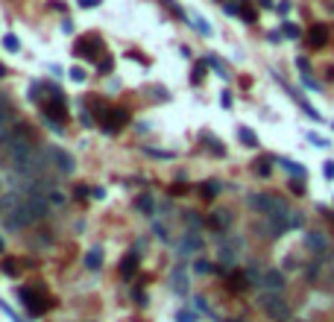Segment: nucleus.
I'll return each instance as SVG.
<instances>
[{"label": "nucleus", "instance_id": "4be33fe9", "mask_svg": "<svg viewBox=\"0 0 334 322\" xmlns=\"http://www.w3.org/2000/svg\"><path fill=\"white\" fill-rule=\"evenodd\" d=\"M285 32H288V38H299V26L296 23H285Z\"/></svg>", "mask_w": 334, "mask_h": 322}, {"label": "nucleus", "instance_id": "bb28decb", "mask_svg": "<svg viewBox=\"0 0 334 322\" xmlns=\"http://www.w3.org/2000/svg\"><path fill=\"white\" fill-rule=\"evenodd\" d=\"M50 199H53V205H62V202H65V196H62L59 191H53V193H50Z\"/></svg>", "mask_w": 334, "mask_h": 322}, {"label": "nucleus", "instance_id": "9d476101", "mask_svg": "<svg viewBox=\"0 0 334 322\" xmlns=\"http://www.w3.org/2000/svg\"><path fill=\"white\" fill-rule=\"evenodd\" d=\"M200 249H202V240H200V235H191V232H188L185 240L179 243V252H182V255H191V252H200Z\"/></svg>", "mask_w": 334, "mask_h": 322}, {"label": "nucleus", "instance_id": "cd10ccee", "mask_svg": "<svg viewBox=\"0 0 334 322\" xmlns=\"http://www.w3.org/2000/svg\"><path fill=\"white\" fill-rule=\"evenodd\" d=\"M188 226H200V217L194 211H188Z\"/></svg>", "mask_w": 334, "mask_h": 322}, {"label": "nucleus", "instance_id": "6e6552de", "mask_svg": "<svg viewBox=\"0 0 334 322\" xmlns=\"http://www.w3.org/2000/svg\"><path fill=\"white\" fill-rule=\"evenodd\" d=\"M47 155L53 158V164H56L62 173H73V158H70L65 150H56V147H53V150H47Z\"/></svg>", "mask_w": 334, "mask_h": 322}, {"label": "nucleus", "instance_id": "20e7f679", "mask_svg": "<svg viewBox=\"0 0 334 322\" xmlns=\"http://www.w3.org/2000/svg\"><path fill=\"white\" fill-rule=\"evenodd\" d=\"M21 302L26 305V311H29L32 317H41V314L47 311V305H50L41 290H21Z\"/></svg>", "mask_w": 334, "mask_h": 322}, {"label": "nucleus", "instance_id": "2eb2a0df", "mask_svg": "<svg viewBox=\"0 0 334 322\" xmlns=\"http://www.w3.org/2000/svg\"><path fill=\"white\" fill-rule=\"evenodd\" d=\"M173 290H176V293L185 290V264H179V267L173 270Z\"/></svg>", "mask_w": 334, "mask_h": 322}, {"label": "nucleus", "instance_id": "ddd939ff", "mask_svg": "<svg viewBox=\"0 0 334 322\" xmlns=\"http://www.w3.org/2000/svg\"><path fill=\"white\" fill-rule=\"evenodd\" d=\"M76 50H79L82 56H88V59H97V53H94V50H100V41H94V38H91V41H79V44H76Z\"/></svg>", "mask_w": 334, "mask_h": 322}, {"label": "nucleus", "instance_id": "f03ea898", "mask_svg": "<svg viewBox=\"0 0 334 322\" xmlns=\"http://www.w3.org/2000/svg\"><path fill=\"white\" fill-rule=\"evenodd\" d=\"M249 205H252L255 211H261L264 217H279V214H288L285 199L270 196V193H255V196H249Z\"/></svg>", "mask_w": 334, "mask_h": 322}, {"label": "nucleus", "instance_id": "1a4fd4ad", "mask_svg": "<svg viewBox=\"0 0 334 322\" xmlns=\"http://www.w3.org/2000/svg\"><path fill=\"white\" fill-rule=\"evenodd\" d=\"M208 223H211L214 229H229V226H232V211H229V208H217Z\"/></svg>", "mask_w": 334, "mask_h": 322}, {"label": "nucleus", "instance_id": "6ab92c4d", "mask_svg": "<svg viewBox=\"0 0 334 322\" xmlns=\"http://www.w3.org/2000/svg\"><path fill=\"white\" fill-rule=\"evenodd\" d=\"M217 193H220V185H217V182H205V185H202V196H205V199H211V196H217Z\"/></svg>", "mask_w": 334, "mask_h": 322}, {"label": "nucleus", "instance_id": "f8f14e48", "mask_svg": "<svg viewBox=\"0 0 334 322\" xmlns=\"http://www.w3.org/2000/svg\"><path fill=\"white\" fill-rule=\"evenodd\" d=\"M326 41H329V29H326L323 23H317V26L311 29V44H314V47H323Z\"/></svg>", "mask_w": 334, "mask_h": 322}, {"label": "nucleus", "instance_id": "0eeeda50", "mask_svg": "<svg viewBox=\"0 0 334 322\" xmlns=\"http://www.w3.org/2000/svg\"><path fill=\"white\" fill-rule=\"evenodd\" d=\"M305 246H308V252H314V255H326L329 237H326L323 232H308V235H305Z\"/></svg>", "mask_w": 334, "mask_h": 322}, {"label": "nucleus", "instance_id": "7c9ffc66", "mask_svg": "<svg viewBox=\"0 0 334 322\" xmlns=\"http://www.w3.org/2000/svg\"><path fill=\"white\" fill-rule=\"evenodd\" d=\"M326 176H329V179H334V164H326Z\"/></svg>", "mask_w": 334, "mask_h": 322}, {"label": "nucleus", "instance_id": "a211bd4d", "mask_svg": "<svg viewBox=\"0 0 334 322\" xmlns=\"http://www.w3.org/2000/svg\"><path fill=\"white\" fill-rule=\"evenodd\" d=\"M238 135H241V141H244L246 147H255V144H258V141H255V135H252L246 126H241V129H238Z\"/></svg>", "mask_w": 334, "mask_h": 322}, {"label": "nucleus", "instance_id": "aec40b11", "mask_svg": "<svg viewBox=\"0 0 334 322\" xmlns=\"http://www.w3.org/2000/svg\"><path fill=\"white\" fill-rule=\"evenodd\" d=\"M138 211H147V214H153V196H138Z\"/></svg>", "mask_w": 334, "mask_h": 322}, {"label": "nucleus", "instance_id": "393cba45", "mask_svg": "<svg viewBox=\"0 0 334 322\" xmlns=\"http://www.w3.org/2000/svg\"><path fill=\"white\" fill-rule=\"evenodd\" d=\"M179 322H197V317L194 314H188V311H179V317H176Z\"/></svg>", "mask_w": 334, "mask_h": 322}, {"label": "nucleus", "instance_id": "2f4dec72", "mask_svg": "<svg viewBox=\"0 0 334 322\" xmlns=\"http://www.w3.org/2000/svg\"><path fill=\"white\" fill-rule=\"evenodd\" d=\"M79 3H82V6H97L100 0H79Z\"/></svg>", "mask_w": 334, "mask_h": 322}, {"label": "nucleus", "instance_id": "412c9836", "mask_svg": "<svg viewBox=\"0 0 334 322\" xmlns=\"http://www.w3.org/2000/svg\"><path fill=\"white\" fill-rule=\"evenodd\" d=\"M3 47H6L9 53H18V47H21V44H18V38H15V35H3Z\"/></svg>", "mask_w": 334, "mask_h": 322}, {"label": "nucleus", "instance_id": "a878e982", "mask_svg": "<svg viewBox=\"0 0 334 322\" xmlns=\"http://www.w3.org/2000/svg\"><path fill=\"white\" fill-rule=\"evenodd\" d=\"M194 270H197V273H208V270H211V267H208V264H205V261H202V258H200V261H197V264H194Z\"/></svg>", "mask_w": 334, "mask_h": 322}, {"label": "nucleus", "instance_id": "423d86ee", "mask_svg": "<svg viewBox=\"0 0 334 322\" xmlns=\"http://www.w3.org/2000/svg\"><path fill=\"white\" fill-rule=\"evenodd\" d=\"M285 284H288V276H285L282 270H267V273L261 276V287H264L267 293H282Z\"/></svg>", "mask_w": 334, "mask_h": 322}, {"label": "nucleus", "instance_id": "39448f33", "mask_svg": "<svg viewBox=\"0 0 334 322\" xmlns=\"http://www.w3.org/2000/svg\"><path fill=\"white\" fill-rule=\"evenodd\" d=\"M100 117H103V129L106 132H117L129 120V114L123 108H100Z\"/></svg>", "mask_w": 334, "mask_h": 322}, {"label": "nucleus", "instance_id": "473e14b6", "mask_svg": "<svg viewBox=\"0 0 334 322\" xmlns=\"http://www.w3.org/2000/svg\"><path fill=\"white\" fill-rule=\"evenodd\" d=\"M0 252H3V240H0Z\"/></svg>", "mask_w": 334, "mask_h": 322}, {"label": "nucleus", "instance_id": "7ed1b4c3", "mask_svg": "<svg viewBox=\"0 0 334 322\" xmlns=\"http://www.w3.org/2000/svg\"><path fill=\"white\" fill-rule=\"evenodd\" d=\"M41 217L35 214V208L23 199V202H18L15 208H12V214H9V220H6V226L9 229H26V226H32V223H38Z\"/></svg>", "mask_w": 334, "mask_h": 322}, {"label": "nucleus", "instance_id": "c85d7f7f", "mask_svg": "<svg viewBox=\"0 0 334 322\" xmlns=\"http://www.w3.org/2000/svg\"><path fill=\"white\" fill-rule=\"evenodd\" d=\"M3 270H6V273H9V276H15V273H18V267H15V264H12V261H6V264H3Z\"/></svg>", "mask_w": 334, "mask_h": 322}, {"label": "nucleus", "instance_id": "4468645a", "mask_svg": "<svg viewBox=\"0 0 334 322\" xmlns=\"http://www.w3.org/2000/svg\"><path fill=\"white\" fill-rule=\"evenodd\" d=\"M100 264H103V249H91L85 255V267L88 270H100Z\"/></svg>", "mask_w": 334, "mask_h": 322}, {"label": "nucleus", "instance_id": "c756f323", "mask_svg": "<svg viewBox=\"0 0 334 322\" xmlns=\"http://www.w3.org/2000/svg\"><path fill=\"white\" fill-rule=\"evenodd\" d=\"M91 196H97V199H103V196H106V191H103V188H94V191H91Z\"/></svg>", "mask_w": 334, "mask_h": 322}, {"label": "nucleus", "instance_id": "9b49d317", "mask_svg": "<svg viewBox=\"0 0 334 322\" xmlns=\"http://www.w3.org/2000/svg\"><path fill=\"white\" fill-rule=\"evenodd\" d=\"M135 270H138V252H129V255L123 258V264H120V276H123V279H132Z\"/></svg>", "mask_w": 334, "mask_h": 322}, {"label": "nucleus", "instance_id": "dca6fc26", "mask_svg": "<svg viewBox=\"0 0 334 322\" xmlns=\"http://www.w3.org/2000/svg\"><path fill=\"white\" fill-rule=\"evenodd\" d=\"M282 167L293 176V179H305V170H302V164H296V161H282Z\"/></svg>", "mask_w": 334, "mask_h": 322}, {"label": "nucleus", "instance_id": "5701e85b", "mask_svg": "<svg viewBox=\"0 0 334 322\" xmlns=\"http://www.w3.org/2000/svg\"><path fill=\"white\" fill-rule=\"evenodd\" d=\"M70 79H76V82H85V70H82V67H70Z\"/></svg>", "mask_w": 334, "mask_h": 322}, {"label": "nucleus", "instance_id": "f3484780", "mask_svg": "<svg viewBox=\"0 0 334 322\" xmlns=\"http://www.w3.org/2000/svg\"><path fill=\"white\" fill-rule=\"evenodd\" d=\"M9 117H12V111H9V103H6V100L0 97V129H6Z\"/></svg>", "mask_w": 334, "mask_h": 322}, {"label": "nucleus", "instance_id": "b1692460", "mask_svg": "<svg viewBox=\"0 0 334 322\" xmlns=\"http://www.w3.org/2000/svg\"><path fill=\"white\" fill-rule=\"evenodd\" d=\"M255 170H258V176H270V164H267V161H258Z\"/></svg>", "mask_w": 334, "mask_h": 322}, {"label": "nucleus", "instance_id": "f257e3e1", "mask_svg": "<svg viewBox=\"0 0 334 322\" xmlns=\"http://www.w3.org/2000/svg\"><path fill=\"white\" fill-rule=\"evenodd\" d=\"M258 305H261V311L273 322H290V317H293V314H290V305H288L279 293H267V290H264V293L258 296Z\"/></svg>", "mask_w": 334, "mask_h": 322}]
</instances>
